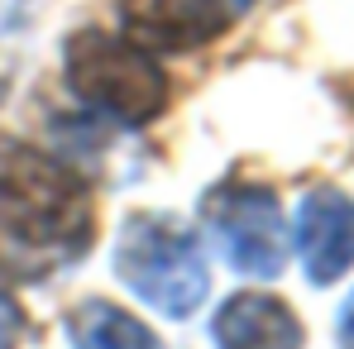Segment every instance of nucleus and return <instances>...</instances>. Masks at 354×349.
I'll return each mask as SVG.
<instances>
[{"label":"nucleus","mask_w":354,"mask_h":349,"mask_svg":"<svg viewBox=\"0 0 354 349\" xmlns=\"http://www.w3.org/2000/svg\"><path fill=\"white\" fill-rule=\"evenodd\" d=\"M96 234V206L77 168L24 144L0 139V273H48L72 263Z\"/></svg>","instance_id":"nucleus-1"},{"label":"nucleus","mask_w":354,"mask_h":349,"mask_svg":"<svg viewBox=\"0 0 354 349\" xmlns=\"http://www.w3.org/2000/svg\"><path fill=\"white\" fill-rule=\"evenodd\" d=\"M67 326H72V349H163L144 321H134L129 311H120L111 301L77 306Z\"/></svg>","instance_id":"nucleus-8"},{"label":"nucleus","mask_w":354,"mask_h":349,"mask_svg":"<svg viewBox=\"0 0 354 349\" xmlns=\"http://www.w3.org/2000/svg\"><path fill=\"white\" fill-rule=\"evenodd\" d=\"M340 345L354 349V292L345 296V306H340Z\"/></svg>","instance_id":"nucleus-10"},{"label":"nucleus","mask_w":354,"mask_h":349,"mask_svg":"<svg viewBox=\"0 0 354 349\" xmlns=\"http://www.w3.org/2000/svg\"><path fill=\"white\" fill-rule=\"evenodd\" d=\"M297 254L316 287H330L354 263V206L345 191L316 187L297 206Z\"/></svg>","instance_id":"nucleus-6"},{"label":"nucleus","mask_w":354,"mask_h":349,"mask_svg":"<svg viewBox=\"0 0 354 349\" xmlns=\"http://www.w3.org/2000/svg\"><path fill=\"white\" fill-rule=\"evenodd\" d=\"M216 349H301V321L268 292H235L216 311Z\"/></svg>","instance_id":"nucleus-7"},{"label":"nucleus","mask_w":354,"mask_h":349,"mask_svg":"<svg viewBox=\"0 0 354 349\" xmlns=\"http://www.w3.org/2000/svg\"><path fill=\"white\" fill-rule=\"evenodd\" d=\"M62 77L77 101L115 124H149L168 106V77L158 58L111 29H77L62 48Z\"/></svg>","instance_id":"nucleus-3"},{"label":"nucleus","mask_w":354,"mask_h":349,"mask_svg":"<svg viewBox=\"0 0 354 349\" xmlns=\"http://www.w3.org/2000/svg\"><path fill=\"white\" fill-rule=\"evenodd\" d=\"M24 0H0V19H15V10H19Z\"/></svg>","instance_id":"nucleus-11"},{"label":"nucleus","mask_w":354,"mask_h":349,"mask_svg":"<svg viewBox=\"0 0 354 349\" xmlns=\"http://www.w3.org/2000/svg\"><path fill=\"white\" fill-rule=\"evenodd\" d=\"M201 220L211 244L244 278H278L288 268V220L273 187L221 182L201 201Z\"/></svg>","instance_id":"nucleus-4"},{"label":"nucleus","mask_w":354,"mask_h":349,"mask_svg":"<svg viewBox=\"0 0 354 349\" xmlns=\"http://www.w3.org/2000/svg\"><path fill=\"white\" fill-rule=\"evenodd\" d=\"M115 278L144 306L173 321H187L211 292V268L196 230H187L177 216H153V211H134L120 225Z\"/></svg>","instance_id":"nucleus-2"},{"label":"nucleus","mask_w":354,"mask_h":349,"mask_svg":"<svg viewBox=\"0 0 354 349\" xmlns=\"http://www.w3.org/2000/svg\"><path fill=\"white\" fill-rule=\"evenodd\" d=\"M24 340V311L10 292H0V349H19Z\"/></svg>","instance_id":"nucleus-9"},{"label":"nucleus","mask_w":354,"mask_h":349,"mask_svg":"<svg viewBox=\"0 0 354 349\" xmlns=\"http://www.w3.org/2000/svg\"><path fill=\"white\" fill-rule=\"evenodd\" d=\"M124 39L149 53H187L221 39L254 0H115Z\"/></svg>","instance_id":"nucleus-5"}]
</instances>
